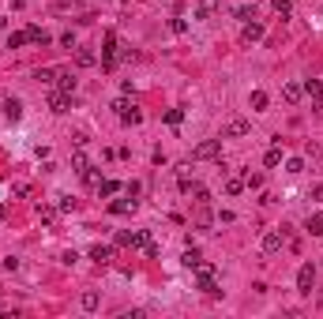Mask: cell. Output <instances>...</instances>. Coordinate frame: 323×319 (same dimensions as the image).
I'll return each instance as SVG.
<instances>
[{"label": "cell", "instance_id": "cell-1", "mask_svg": "<svg viewBox=\"0 0 323 319\" xmlns=\"http://www.w3.org/2000/svg\"><path fill=\"white\" fill-rule=\"evenodd\" d=\"M192 158H196V162H214V158H222V139H203V143H196V147H192Z\"/></svg>", "mask_w": 323, "mask_h": 319}, {"label": "cell", "instance_id": "cell-2", "mask_svg": "<svg viewBox=\"0 0 323 319\" xmlns=\"http://www.w3.org/2000/svg\"><path fill=\"white\" fill-rule=\"evenodd\" d=\"M214 274H218V270H214L211 263H203V259L196 263V278H199V289H203V293H211V297H218V282H214Z\"/></svg>", "mask_w": 323, "mask_h": 319}, {"label": "cell", "instance_id": "cell-3", "mask_svg": "<svg viewBox=\"0 0 323 319\" xmlns=\"http://www.w3.org/2000/svg\"><path fill=\"white\" fill-rule=\"evenodd\" d=\"M117 60H120V56H117V34H106V42H102V68H106V72H113V68H117Z\"/></svg>", "mask_w": 323, "mask_h": 319}, {"label": "cell", "instance_id": "cell-4", "mask_svg": "<svg viewBox=\"0 0 323 319\" xmlns=\"http://www.w3.org/2000/svg\"><path fill=\"white\" fill-rule=\"evenodd\" d=\"M282 244H286V226H282V233H278V229H271V233H263V240H260L263 256H274V252H282Z\"/></svg>", "mask_w": 323, "mask_h": 319}, {"label": "cell", "instance_id": "cell-5", "mask_svg": "<svg viewBox=\"0 0 323 319\" xmlns=\"http://www.w3.org/2000/svg\"><path fill=\"white\" fill-rule=\"evenodd\" d=\"M113 109L120 113V120H124V124H139V120H143V113H139V105H136V102H128V98H120L117 105H113Z\"/></svg>", "mask_w": 323, "mask_h": 319}, {"label": "cell", "instance_id": "cell-6", "mask_svg": "<svg viewBox=\"0 0 323 319\" xmlns=\"http://www.w3.org/2000/svg\"><path fill=\"white\" fill-rule=\"evenodd\" d=\"M312 285H316V267L305 263L297 270V289H301V293H312Z\"/></svg>", "mask_w": 323, "mask_h": 319}, {"label": "cell", "instance_id": "cell-7", "mask_svg": "<svg viewBox=\"0 0 323 319\" xmlns=\"http://www.w3.org/2000/svg\"><path fill=\"white\" fill-rule=\"evenodd\" d=\"M68 105H72V94H64V90H53L49 94V109L53 113H68Z\"/></svg>", "mask_w": 323, "mask_h": 319}, {"label": "cell", "instance_id": "cell-8", "mask_svg": "<svg viewBox=\"0 0 323 319\" xmlns=\"http://www.w3.org/2000/svg\"><path fill=\"white\" fill-rule=\"evenodd\" d=\"M282 98H286L289 105H297L301 98H305V83H286L282 86Z\"/></svg>", "mask_w": 323, "mask_h": 319}, {"label": "cell", "instance_id": "cell-9", "mask_svg": "<svg viewBox=\"0 0 323 319\" xmlns=\"http://www.w3.org/2000/svg\"><path fill=\"white\" fill-rule=\"evenodd\" d=\"M305 94L312 98L316 109H323V83H319V79H308V83H305Z\"/></svg>", "mask_w": 323, "mask_h": 319}, {"label": "cell", "instance_id": "cell-10", "mask_svg": "<svg viewBox=\"0 0 323 319\" xmlns=\"http://www.w3.org/2000/svg\"><path fill=\"white\" fill-rule=\"evenodd\" d=\"M218 4H222V0H199V4H196V19H214L218 15Z\"/></svg>", "mask_w": 323, "mask_h": 319}, {"label": "cell", "instance_id": "cell-11", "mask_svg": "<svg viewBox=\"0 0 323 319\" xmlns=\"http://www.w3.org/2000/svg\"><path fill=\"white\" fill-rule=\"evenodd\" d=\"M248 132H252V124L244 117H233L230 124H225V135H233V139H237V135H248Z\"/></svg>", "mask_w": 323, "mask_h": 319}, {"label": "cell", "instance_id": "cell-12", "mask_svg": "<svg viewBox=\"0 0 323 319\" xmlns=\"http://www.w3.org/2000/svg\"><path fill=\"white\" fill-rule=\"evenodd\" d=\"M4 117L8 120H19V117H23V102H19V98H4Z\"/></svg>", "mask_w": 323, "mask_h": 319}, {"label": "cell", "instance_id": "cell-13", "mask_svg": "<svg viewBox=\"0 0 323 319\" xmlns=\"http://www.w3.org/2000/svg\"><path fill=\"white\" fill-rule=\"evenodd\" d=\"M56 90L75 94V75H72V72H60V75H56Z\"/></svg>", "mask_w": 323, "mask_h": 319}, {"label": "cell", "instance_id": "cell-14", "mask_svg": "<svg viewBox=\"0 0 323 319\" xmlns=\"http://www.w3.org/2000/svg\"><path fill=\"white\" fill-rule=\"evenodd\" d=\"M38 218H42L49 229H56V218H60V210H56V207H38Z\"/></svg>", "mask_w": 323, "mask_h": 319}, {"label": "cell", "instance_id": "cell-15", "mask_svg": "<svg viewBox=\"0 0 323 319\" xmlns=\"http://www.w3.org/2000/svg\"><path fill=\"white\" fill-rule=\"evenodd\" d=\"M109 210H113V214H132V210H136V199H117V203H109Z\"/></svg>", "mask_w": 323, "mask_h": 319}, {"label": "cell", "instance_id": "cell-16", "mask_svg": "<svg viewBox=\"0 0 323 319\" xmlns=\"http://www.w3.org/2000/svg\"><path fill=\"white\" fill-rule=\"evenodd\" d=\"M75 64H79V68H94V64H98V56H94L90 49H75Z\"/></svg>", "mask_w": 323, "mask_h": 319}, {"label": "cell", "instance_id": "cell-17", "mask_svg": "<svg viewBox=\"0 0 323 319\" xmlns=\"http://www.w3.org/2000/svg\"><path fill=\"white\" fill-rule=\"evenodd\" d=\"M72 169L79 173V177H83V173L90 169V162H87V154H83V150H75V154H72Z\"/></svg>", "mask_w": 323, "mask_h": 319}, {"label": "cell", "instance_id": "cell-18", "mask_svg": "<svg viewBox=\"0 0 323 319\" xmlns=\"http://www.w3.org/2000/svg\"><path fill=\"white\" fill-rule=\"evenodd\" d=\"M26 38H30L34 45H49V34H45L42 26H26Z\"/></svg>", "mask_w": 323, "mask_h": 319}, {"label": "cell", "instance_id": "cell-19", "mask_svg": "<svg viewBox=\"0 0 323 319\" xmlns=\"http://www.w3.org/2000/svg\"><path fill=\"white\" fill-rule=\"evenodd\" d=\"M260 38H263V26L260 23H248V26H244V34H241V42H260Z\"/></svg>", "mask_w": 323, "mask_h": 319}, {"label": "cell", "instance_id": "cell-20", "mask_svg": "<svg viewBox=\"0 0 323 319\" xmlns=\"http://www.w3.org/2000/svg\"><path fill=\"white\" fill-rule=\"evenodd\" d=\"M267 102H271V98H267V90H252V98H248V105H252V109H260V113L267 109Z\"/></svg>", "mask_w": 323, "mask_h": 319}, {"label": "cell", "instance_id": "cell-21", "mask_svg": "<svg viewBox=\"0 0 323 319\" xmlns=\"http://www.w3.org/2000/svg\"><path fill=\"white\" fill-rule=\"evenodd\" d=\"M56 75H60L56 68H42V72H38L34 79H38V83H45V86H53V83H56Z\"/></svg>", "mask_w": 323, "mask_h": 319}, {"label": "cell", "instance_id": "cell-22", "mask_svg": "<svg viewBox=\"0 0 323 319\" xmlns=\"http://www.w3.org/2000/svg\"><path fill=\"white\" fill-rule=\"evenodd\" d=\"M30 38H26V30H12L8 34V49H19V45H26Z\"/></svg>", "mask_w": 323, "mask_h": 319}, {"label": "cell", "instance_id": "cell-23", "mask_svg": "<svg viewBox=\"0 0 323 319\" xmlns=\"http://www.w3.org/2000/svg\"><path fill=\"white\" fill-rule=\"evenodd\" d=\"M263 166H267V169H274V166H282V150H278V147H271L267 154H263Z\"/></svg>", "mask_w": 323, "mask_h": 319}, {"label": "cell", "instance_id": "cell-24", "mask_svg": "<svg viewBox=\"0 0 323 319\" xmlns=\"http://www.w3.org/2000/svg\"><path fill=\"white\" fill-rule=\"evenodd\" d=\"M90 259H94V263H109V259H113V248H90Z\"/></svg>", "mask_w": 323, "mask_h": 319}, {"label": "cell", "instance_id": "cell-25", "mask_svg": "<svg viewBox=\"0 0 323 319\" xmlns=\"http://www.w3.org/2000/svg\"><path fill=\"white\" fill-rule=\"evenodd\" d=\"M308 233L312 237H323V214H312L308 218Z\"/></svg>", "mask_w": 323, "mask_h": 319}, {"label": "cell", "instance_id": "cell-26", "mask_svg": "<svg viewBox=\"0 0 323 319\" xmlns=\"http://www.w3.org/2000/svg\"><path fill=\"white\" fill-rule=\"evenodd\" d=\"M117 192H120L117 180H102V184H98V196H117Z\"/></svg>", "mask_w": 323, "mask_h": 319}, {"label": "cell", "instance_id": "cell-27", "mask_svg": "<svg viewBox=\"0 0 323 319\" xmlns=\"http://www.w3.org/2000/svg\"><path fill=\"white\" fill-rule=\"evenodd\" d=\"M225 192H230V196H241V192H244V180L241 177H230V180H225Z\"/></svg>", "mask_w": 323, "mask_h": 319}, {"label": "cell", "instance_id": "cell-28", "mask_svg": "<svg viewBox=\"0 0 323 319\" xmlns=\"http://www.w3.org/2000/svg\"><path fill=\"white\" fill-rule=\"evenodd\" d=\"M180 263H184L188 270H196V263H199V252H196V248H188V252L180 256Z\"/></svg>", "mask_w": 323, "mask_h": 319}, {"label": "cell", "instance_id": "cell-29", "mask_svg": "<svg viewBox=\"0 0 323 319\" xmlns=\"http://www.w3.org/2000/svg\"><path fill=\"white\" fill-rule=\"evenodd\" d=\"M271 4H274V12H278L282 19H289V15H293V8H289V0H271Z\"/></svg>", "mask_w": 323, "mask_h": 319}, {"label": "cell", "instance_id": "cell-30", "mask_svg": "<svg viewBox=\"0 0 323 319\" xmlns=\"http://www.w3.org/2000/svg\"><path fill=\"white\" fill-rule=\"evenodd\" d=\"M147 244H150L147 229H139V233H132V248H147Z\"/></svg>", "mask_w": 323, "mask_h": 319}, {"label": "cell", "instance_id": "cell-31", "mask_svg": "<svg viewBox=\"0 0 323 319\" xmlns=\"http://www.w3.org/2000/svg\"><path fill=\"white\" fill-rule=\"evenodd\" d=\"M237 19H241V23H252V19H255V12H252L248 4H241V8H237Z\"/></svg>", "mask_w": 323, "mask_h": 319}, {"label": "cell", "instance_id": "cell-32", "mask_svg": "<svg viewBox=\"0 0 323 319\" xmlns=\"http://www.w3.org/2000/svg\"><path fill=\"white\" fill-rule=\"evenodd\" d=\"M180 120H184V109H169V113H166V124H173V128H177Z\"/></svg>", "mask_w": 323, "mask_h": 319}, {"label": "cell", "instance_id": "cell-33", "mask_svg": "<svg viewBox=\"0 0 323 319\" xmlns=\"http://www.w3.org/2000/svg\"><path fill=\"white\" fill-rule=\"evenodd\" d=\"M83 180H87L90 188H98V184H102V177H98V173H94V169H87V173H83Z\"/></svg>", "mask_w": 323, "mask_h": 319}, {"label": "cell", "instance_id": "cell-34", "mask_svg": "<svg viewBox=\"0 0 323 319\" xmlns=\"http://www.w3.org/2000/svg\"><path fill=\"white\" fill-rule=\"evenodd\" d=\"M244 184H248V188H263V177H260V173H248V177H244Z\"/></svg>", "mask_w": 323, "mask_h": 319}, {"label": "cell", "instance_id": "cell-35", "mask_svg": "<svg viewBox=\"0 0 323 319\" xmlns=\"http://www.w3.org/2000/svg\"><path fill=\"white\" fill-rule=\"evenodd\" d=\"M83 308H90V312H94V308H98V293H83Z\"/></svg>", "mask_w": 323, "mask_h": 319}, {"label": "cell", "instance_id": "cell-36", "mask_svg": "<svg viewBox=\"0 0 323 319\" xmlns=\"http://www.w3.org/2000/svg\"><path fill=\"white\" fill-rule=\"evenodd\" d=\"M60 45H64V49H75V34L64 30V34H60Z\"/></svg>", "mask_w": 323, "mask_h": 319}, {"label": "cell", "instance_id": "cell-37", "mask_svg": "<svg viewBox=\"0 0 323 319\" xmlns=\"http://www.w3.org/2000/svg\"><path fill=\"white\" fill-rule=\"evenodd\" d=\"M169 30H173V34H184L188 23H184V19H173V23H169Z\"/></svg>", "mask_w": 323, "mask_h": 319}, {"label": "cell", "instance_id": "cell-38", "mask_svg": "<svg viewBox=\"0 0 323 319\" xmlns=\"http://www.w3.org/2000/svg\"><path fill=\"white\" fill-rule=\"evenodd\" d=\"M286 169H289V173H301V169H305V162H301V158H289Z\"/></svg>", "mask_w": 323, "mask_h": 319}, {"label": "cell", "instance_id": "cell-39", "mask_svg": "<svg viewBox=\"0 0 323 319\" xmlns=\"http://www.w3.org/2000/svg\"><path fill=\"white\" fill-rule=\"evenodd\" d=\"M124 192H128L132 199H136V196H139V180H128V184H124Z\"/></svg>", "mask_w": 323, "mask_h": 319}, {"label": "cell", "instance_id": "cell-40", "mask_svg": "<svg viewBox=\"0 0 323 319\" xmlns=\"http://www.w3.org/2000/svg\"><path fill=\"white\" fill-rule=\"evenodd\" d=\"M312 199H319V203H323V184H316V188H312Z\"/></svg>", "mask_w": 323, "mask_h": 319}, {"label": "cell", "instance_id": "cell-41", "mask_svg": "<svg viewBox=\"0 0 323 319\" xmlns=\"http://www.w3.org/2000/svg\"><path fill=\"white\" fill-rule=\"evenodd\" d=\"M0 221H8V207H4V203H0Z\"/></svg>", "mask_w": 323, "mask_h": 319}]
</instances>
